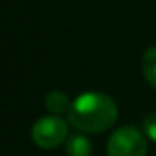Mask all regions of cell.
Instances as JSON below:
<instances>
[{
  "label": "cell",
  "mask_w": 156,
  "mask_h": 156,
  "mask_svg": "<svg viewBox=\"0 0 156 156\" xmlns=\"http://www.w3.org/2000/svg\"><path fill=\"white\" fill-rule=\"evenodd\" d=\"M66 151L69 156H89L91 154V142L82 134H73L66 142Z\"/></svg>",
  "instance_id": "5"
},
{
  "label": "cell",
  "mask_w": 156,
  "mask_h": 156,
  "mask_svg": "<svg viewBox=\"0 0 156 156\" xmlns=\"http://www.w3.org/2000/svg\"><path fill=\"white\" fill-rule=\"evenodd\" d=\"M142 67H144V76L147 80V83L156 89V45L154 47H149L145 51Z\"/></svg>",
  "instance_id": "6"
},
{
  "label": "cell",
  "mask_w": 156,
  "mask_h": 156,
  "mask_svg": "<svg viewBox=\"0 0 156 156\" xmlns=\"http://www.w3.org/2000/svg\"><path fill=\"white\" fill-rule=\"evenodd\" d=\"M144 131L153 142H156V113H151L144 118Z\"/></svg>",
  "instance_id": "7"
},
{
  "label": "cell",
  "mask_w": 156,
  "mask_h": 156,
  "mask_svg": "<svg viewBox=\"0 0 156 156\" xmlns=\"http://www.w3.org/2000/svg\"><path fill=\"white\" fill-rule=\"evenodd\" d=\"M147 142L134 127H120L107 142V156H145Z\"/></svg>",
  "instance_id": "2"
},
{
  "label": "cell",
  "mask_w": 156,
  "mask_h": 156,
  "mask_svg": "<svg viewBox=\"0 0 156 156\" xmlns=\"http://www.w3.org/2000/svg\"><path fill=\"white\" fill-rule=\"evenodd\" d=\"M69 122L83 133H104L118 116L116 104L102 93H83L71 104Z\"/></svg>",
  "instance_id": "1"
},
{
  "label": "cell",
  "mask_w": 156,
  "mask_h": 156,
  "mask_svg": "<svg viewBox=\"0 0 156 156\" xmlns=\"http://www.w3.org/2000/svg\"><path fill=\"white\" fill-rule=\"evenodd\" d=\"M71 104L67 94L60 93V91H53L45 96V107L47 111H51L53 115H62V113H69L71 109Z\"/></svg>",
  "instance_id": "4"
},
{
  "label": "cell",
  "mask_w": 156,
  "mask_h": 156,
  "mask_svg": "<svg viewBox=\"0 0 156 156\" xmlns=\"http://www.w3.org/2000/svg\"><path fill=\"white\" fill-rule=\"evenodd\" d=\"M67 138V123L58 116H44L33 125L31 140L40 149H55Z\"/></svg>",
  "instance_id": "3"
}]
</instances>
